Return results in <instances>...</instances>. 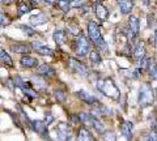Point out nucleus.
<instances>
[{
	"label": "nucleus",
	"instance_id": "f257e3e1",
	"mask_svg": "<svg viewBox=\"0 0 157 141\" xmlns=\"http://www.w3.org/2000/svg\"><path fill=\"white\" fill-rule=\"evenodd\" d=\"M98 90L106 97H109L111 99H118L121 97V90L119 87L115 85V82L110 77H106L102 81H98Z\"/></svg>",
	"mask_w": 157,
	"mask_h": 141
},
{
	"label": "nucleus",
	"instance_id": "f03ea898",
	"mask_svg": "<svg viewBox=\"0 0 157 141\" xmlns=\"http://www.w3.org/2000/svg\"><path fill=\"white\" fill-rule=\"evenodd\" d=\"M137 102L141 107H147V106H151L155 102V94H153V89L148 82H144L143 85L140 86L139 89V98Z\"/></svg>",
	"mask_w": 157,
	"mask_h": 141
},
{
	"label": "nucleus",
	"instance_id": "7ed1b4c3",
	"mask_svg": "<svg viewBox=\"0 0 157 141\" xmlns=\"http://www.w3.org/2000/svg\"><path fill=\"white\" fill-rule=\"evenodd\" d=\"M88 33H89V38L92 39V42L94 43L97 47L106 48V43H105L104 37H102L100 26H98L94 21H89V22H88Z\"/></svg>",
	"mask_w": 157,
	"mask_h": 141
},
{
	"label": "nucleus",
	"instance_id": "20e7f679",
	"mask_svg": "<svg viewBox=\"0 0 157 141\" xmlns=\"http://www.w3.org/2000/svg\"><path fill=\"white\" fill-rule=\"evenodd\" d=\"M89 50H90V45H89V42H88V39L84 35H80L75 42L76 55L80 56V58H84L89 54Z\"/></svg>",
	"mask_w": 157,
	"mask_h": 141
},
{
	"label": "nucleus",
	"instance_id": "39448f33",
	"mask_svg": "<svg viewBox=\"0 0 157 141\" xmlns=\"http://www.w3.org/2000/svg\"><path fill=\"white\" fill-rule=\"evenodd\" d=\"M139 28H140L139 18L136 16H130V18H128V41L131 43L139 35Z\"/></svg>",
	"mask_w": 157,
	"mask_h": 141
},
{
	"label": "nucleus",
	"instance_id": "423d86ee",
	"mask_svg": "<svg viewBox=\"0 0 157 141\" xmlns=\"http://www.w3.org/2000/svg\"><path fill=\"white\" fill-rule=\"evenodd\" d=\"M68 67H70L71 69L77 75L86 76L88 73H89L88 67L84 64V63H81V61H78L77 59H75V58H70V59H68Z\"/></svg>",
	"mask_w": 157,
	"mask_h": 141
},
{
	"label": "nucleus",
	"instance_id": "0eeeda50",
	"mask_svg": "<svg viewBox=\"0 0 157 141\" xmlns=\"http://www.w3.org/2000/svg\"><path fill=\"white\" fill-rule=\"evenodd\" d=\"M134 58L137 61V65H145L147 59H145V45L144 42H137V45L134 48Z\"/></svg>",
	"mask_w": 157,
	"mask_h": 141
},
{
	"label": "nucleus",
	"instance_id": "6e6552de",
	"mask_svg": "<svg viewBox=\"0 0 157 141\" xmlns=\"http://www.w3.org/2000/svg\"><path fill=\"white\" fill-rule=\"evenodd\" d=\"M32 128L34 132H37L38 135H41L42 137H45L47 139L48 137V131H47V125L45 124V121H42V120H33L32 123Z\"/></svg>",
	"mask_w": 157,
	"mask_h": 141
},
{
	"label": "nucleus",
	"instance_id": "1a4fd4ad",
	"mask_svg": "<svg viewBox=\"0 0 157 141\" xmlns=\"http://www.w3.org/2000/svg\"><path fill=\"white\" fill-rule=\"evenodd\" d=\"M76 95L80 99H82L85 102V103H88L89 106H97V105H100V101H98L94 95H92L90 93H88V91H85V90H78V91H76Z\"/></svg>",
	"mask_w": 157,
	"mask_h": 141
},
{
	"label": "nucleus",
	"instance_id": "9d476101",
	"mask_svg": "<svg viewBox=\"0 0 157 141\" xmlns=\"http://www.w3.org/2000/svg\"><path fill=\"white\" fill-rule=\"evenodd\" d=\"M32 47L38 52V54H41L43 56H46V55L52 56L54 54H55V51H54L52 48H50V47L46 46V45H43L42 42H33L32 43Z\"/></svg>",
	"mask_w": 157,
	"mask_h": 141
},
{
	"label": "nucleus",
	"instance_id": "9b49d317",
	"mask_svg": "<svg viewBox=\"0 0 157 141\" xmlns=\"http://www.w3.org/2000/svg\"><path fill=\"white\" fill-rule=\"evenodd\" d=\"M56 135L59 141H70V129L66 123H59L56 127Z\"/></svg>",
	"mask_w": 157,
	"mask_h": 141
},
{
	"label": "nucleus",
	"instance_id": "f8f14e48",
	"mask_svg": "<svg viewBox=\"0 0 157 141\" xmlns=\"http://www.w3.org/2000/svg\"><path fill=\"white\" fill-rule=\"evenodd\" d=\"M94 9H96V14H97L98 20H100L101 22H102V21H105L106 18H107V16H109L107 8H106L102 3H100V2H96V4H94Z\"/></svg>",
	"mask_w": 157,
	"mask_h": 141
},
{
	"label": "nucleus",
	"instance_id": "ddd939ff",
	"mask_svg": "<svg viewBox=\"0 0 157 141\" xmlns=\"http://www.w3.org/2000/svg\"><path fill=\"white\" fill-rule=\"evenodd\" d=\"M132 129H134V124L128 120H124L122 121L121 124V131H122V135L126 137V140H131L132 139Z\"/></svg>",
	"mask_w": 157,
	"mask_h": 141
},
{
	"label": "nucleus",
	"instance_id": "4468645a",
	"mask_svg": "<svg viewBox=\"0 0 157 141\" xmlns=\"http://www.w3.org/2000/svg\"><path fill=\"white\" fill-rule=\"evenodd\" d=\"M37 73L38 76H48V77H54L55 76V69L48 64H41L37 67Z\"/></svg>",
	"mask_w": 157,
	"mask_h": 141
},
{
	"label": "nucleus",
	"instance_id": "2eb2a0df",
	"mask_svg": "<svg viewBox=\"0 0 157 141\" xmlns=\"http://www.w3.org/2000/svg\"><path fill=\"white\" fill-rule=\"evenodd\" d=\"M77 141H96V139L89 129L82 127L78 129V132H77Z\"/></svg>",
	"mask_w": 157,
	"mask_h": 141
},
{
	"label": "nucleus",
	"instance_id": "dca6fc26",
	"mask_svg": "<svg viewBox=\"0 0 157 141\" xmlns=\"http://www.w3.org/2000/svg\"><path fill=\"white\" fill-rule=\"evenodd\" d=\"M20 63H21L22 67L25 68H36L38 65V60L33 56H29V55H24L21 59H20Z\"/></svg>",
	"mask_w": 157,
	"mask_h": 141
},
{
	"label": "nucleus",
	"instance_id": "f3484780",
	"mask_svg": "<svg viewBox=\"0 0 157 141\" xmlns=\"http://www.w3.org/2000/svg\"><path fill=\"white\" fill-rule=\"evenodd\" d=\"M92 114L94 116H107V115L111 114V111L107 107H105L104 105L100 103V105H97V106H94V107L92 109Z\"/></svg>",
	"mask_w": 157,
	"mask_h": 141
},
{
	"label": "nucleus",
	"instance_id": "a211bd4d",
	"mask_svg": "<svg viewBox=\"0 0 157 141\" xmlns=\"http://www.w3.org/2000/svg\"><path fill=\"white\" fill-rule=\"evenodd\" d=\"M147 71H148V75L152 79H157V63L153 59H147Z\"/></svg>",
	"mask_w": 157,
	"mask_h": 141
},
{
	"label": "nucleus",
	"instance_id": "6ab92c4d",
	"mask_svg": "<svg viewBox=\"0 0 157 141\" xmlns=\"http://www.w3.org/2000/svg\"><path fill=\"white\" fill-rule=\"evenodd\" d=\"M11 51L16 52V54H29L30 52V46L24 45V43H16V45L11 46Z\"/></svg>",
	"mask_w": 157,
	"mask_h": 141
},
{
	"label": "nucleus",
	"instance_id": "aec40b11",
	"mask_svg": "<svg viewBox=\"0 0 157 141\" xmlns=\"http://www.w3.org/2000/svg\"><path fill=\"white\" fill-rule=\"evenodd\" d=\"M30 22H32V25H43V24L47 22V16L41 12V13H38L37 16H32Z\"/></svg>",
	"mask_w": 157,
	"mask_h": 141
},
{
	"label": "nucleus",
	"instance_id": "412c9836",
	"mask_svg": "<svg viewBox=\"0 0 157 141\" xmlns=\"http://www.w3.org/2000/svg\"><path fill=\"white\" fill-rule=\"evenodd\" d=\"M118 7H119L121 12L123 13V14H128V13L132 11V8H134V3H132V2H126V0H123V2H119V3H118Z\"/></svg>",
	"mask_w": 157,
	"mask_h": 141
},
{
	"label": "nucleus",
	"instance_id": "4be33fe9",
	"mask_svg": "<svg viewBox=\"0 0 157 141\" xmlns=\"http://www.w3.org/2000/svg\"><path fill=\"white\" fill-rule=\"evenodd\" d=\"M0 61H2L3 64L8 65V67H12V65H13L12 58L9 56V54H7L6 50H4V48H2V47H0Z\"/></svg>",
	"mask_w": 157,
	"mask_h": 141
},
{
	"label": "nucleus",
	"instance_id": "5701e85b",
	"mask_svg": "<svg viewBox=\"0 0 157 141\" xmlns=\"http://www.w3.org/2000/svg\"><path fill=\"white\" fill-rule=\"evenodd\" d=\"M32 82H33L34 85H37L39 89H42V90H45L46 87H47V82L45 81V79H42V77L38 76V75L32 76Z\"/></svg>",
	"mask_w": 157,
	"mask_h": 141
},
{
	"label": "nucleus",
	"instance_id": "b1692460",
	"mask_svg": "<svg viewBox=\"0 0 157 141\" xmlns=\"http://www.w3.org/2000/svg\"><path fill=\"white\" fill-rule=\"evenodd\" d=\"M67 39V35L66 33L63 30H55V33H54V41H55L58 45H64V42Z\"/></svg>",
	"mask_w": 157,
	"mask_h": 141
},
{
	"label": "nucleus",
	"instance_id": "393cba45",
	"mask_svg": "<svg viewBox=\"0 0 157 141\" xmlns=\"http://www.w3.org/2000/svg\"><path fill=\"white\" fill-rule=\"evenodd\" d=\"M30 9H32V6L29 3H25V2L18 3V16H22V14L30 12Z\"/></svg>",
	"mask_w": 157,
	"mask_h": 141
},
{
	"label": "nucleus",
	"instance_id": "a878e982",
	"mask_svg": "<svg viewBox=\"0 0 157 141\" xmlns=\"http://www.w3.org/2000/svg\"><path fill=\"white\" fill-rule=\"evenodd\" d=\"M78 118H80V120H81L85 125H88V127H92V124H93V118H94L93 115H89V114H80V115H78Z\"/></svg>",
	"mask_w": 157,
	"mask_h": 141
},
{
	"label": "nucleus",
	"instance_id": "bb28decb",
	"mask_svg": "<svg viewBox=\"0 0 157 141\" xmlns=\"http://www.w3.org/2000/svg\"><path fill=\"white\" fill-rule=\"evenodd\" d=\"M92 127H94V129L97 131V132L105 133V125H104V123H101V121L98 120L97 118H93V124H92Z\"/></svg>",
	"mask_w": 157,
	"mask_h": 141
},
{
	"label": "nucleus",
	"instance_id": "cd10ccee",
	"mask_svg": "<svg viewBox=\"0 0 157 141\" xmlns=\"http://www.w3.org/2000/svg\"><path fill=\"white\" fill-rule=\"evenodd\" d=\"M89 59H90V61L93 63V64H100V63L102 61V58H101L100 54H98V51H92Z\"/></svg>",
	"mask_w": 157,
	"mask_h": 141
},
{
	"label": "nucleus",
	"instance_id": "c85d7f7f",
	"mask_svg": "<svg viewBox=\"0 0 157 141\" xmlns=\"http://www.w3.org/2000/svg\"><path fill=\"white\" fill-rule=\"evenodd\" d=\"M20 28H21V29H22V32L25 33L26 35H29V37H33V35H36V34H37V32L34 30L33 28H30V26H26V25H21Z\"/></svg>",
	"mask_w": 157,
	"mask_h": 141
},
{
	"label": "nucleus",
	"instance_id": "c756f323",
	"mask_svg": "<svg viewBox=\"0 0 157 141\" xmlns=\"http://www.w3.org/2000/svg\"><path fill=\"white\" fill-rule=\"evenodd\" d=\"M11 22V20L8 18V16L3 12V9L0 8V25H8Z\"/></svg>",
	"mask_w": 157,
	"mask_h": 141
},
{
	"label": "nucleus",
	"instance_id": "7c9ffc66",
	"mask_svg": "<svg viewBox=\"0 0 157 141\" xmlns=\"http://www.w3.org/2000/svg\"><path fill=\"white\" fill-rule=\"evenodd\" d=\"M22 91H24V93H25L26 95L30 97V98H37V97H38V93H37L36 90H33L32 87H25V89H22Z\"/></svg>",
	"mask_w": 157,
	"mask_h": 141
},
{
	"label": "nucleus",
	"instance_id": "2f4dec72",
	"mask_svg": "<svg viewBox=\"0 0 157 141\" xmlns=\"http://www.w3.org/2000/svg\"><path fill=\"white\" fill-rule=\"evenodd\" d=\"M54 94H55V98L59 102H64L66 98H67V97H66V91H63V90H56Z\"/></svg>",
	"mask_w": 157,
	"mask_h": 141
},
{
	"label": "nucleus",
	"instance_id": "473e14b6",
	"mask_svg": "<svg viewBox=\"0 0 157 141\" xmlns=\"http://www.w3.org/2000/svg\"><path fill=\"white\" fill-rule=\"evenodd\" d=\"M58 6L60 7L64 12H68V9L71 8V3L70 2H66V0H62V2H58Z\"/></svg>",
	"mask_w": 157,
	"mask_h": 141
},
{
	"label": "nucleus",
	"instance_id": "72a5a7b5",
	"mask_svg": "<svg viewBox=\"0 0 157 141\" xmlns=\"http://www.w3.org/2000/svg\"><path fill=\"white\" fill-rule=\"evenodd\" d=\"M52 121H54L52 114H51V113H46V114H45V124H46V125H50Z\"/></svg>",
	"mask_w": 157,
	"mask_h": 141
},
{
	"label": "nucleus",
	"instance_id": "f704fd0d",
	"mask_svg": "<svg viewBox=\"0 0 157 141\" xmlns=\"http://www.w3.org/2000/svg\"><path fill=\"white\" fill-rule=\"evenodd\" d=\"M105 141H117V137L114 132H105Z\"/></svg>",
	"mask_w": 157,
	"mask_h": 141
},
{
	"label": "nucleus",
	"instance_id": "c9c22d12",
	"mask_svg": "<svg viewBox=\"0 0 157 141\" xmlns=\"http://www.w3.org/2000/svg\"><path fill=\"white\" fill-rule=\"evenodd\" d=\"M147 141H157V131H152V132H149Z\"/></svg>",
	"mask_w": 157,
	"mask_h": 141
},
{
	"label": "nucleus",
	"instance_id": "e433bc0d",
	"mask_svg": "<svg viewBox=\"0 0 157 141\" xmlns=\"http://www.w3.org/2000/svg\"><path fill=\"white\" fill-rule=\"evenodd\" d=\"M140 72H141V71H140V68H137V69L134 72V79H137V77H139V73H140Z\"/></svg>",
	"mask_w": 157,
	"mask_h": 141
},
{
	"label": "nucleus",
	"instance_id": "4c0bfd02",
	"mask_svg": "<svg viewBox=\"0 0 157 141\" xmlns=\"http://www.w3.org/2000/svg\"><path fill=\"white\" fill-rule=\"evenodd\" d=\"M153 41H155V47L157 48V32L155 33V37H153Z\"/></svg>",
	"mask_w": 157,
	"mask_h": 141
},
{
	"label": "nucleus",
	"instance_id": "58836bf2",
	"mask_svg": "<svg viewBox=\"0 0 157 141\" xmlns=\"http://www.w3.org/2000/svg\"><path fill=\"white\" fill-rule=\"evenodd\" d=\"M156 32H157V21H156Z\"/></svg>",
	"mask_w": 157,
	"mask_h": 141
},
{
	"label": "nucleus",
	"instance_id": "ea45409f",
	"mask_svg": "<svg viewBox=\"0 0 157 141\" xmlns=\"http://www.w3.org/2000/svg\"><path fill=\"white\" fill-rule=\"evenodd\" d=\"M156 93H157V89H156Z\"/></svg>",
	"mask_w": 157,
	"mask_h": 141
}]
</instances>
